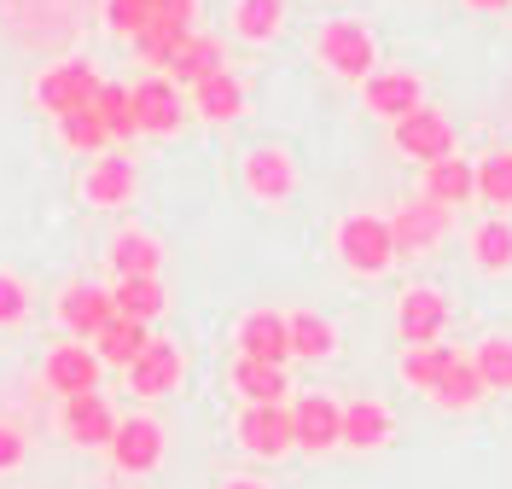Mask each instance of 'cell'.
Masks as SVG:
<instances>
[{
  "mask_svg": "<svg viewBox=\"0 0 512 489\" xmlns=\"http://www.w3.org/2000/svg\"><path fill=\"white\" fill-rule=\"evenodd\" d=\"M59 425H64V437H70L76 449H111V437H117V414H111V402H105L99 391L70 396Z\"/></svg>",
  "mask_w": 512,
  "mask_h": 489,
  "instance_id": "cell-11",
  "label": "cell"
},
{
  "mask_svg": "<svg viewBox=\"0 0 512 489\" xmlns=\"http://www.w3.org/2000/svg\"><path fill=\"white\" fill-rule=\"evenodd\" d=\"M175 385H181V350H175L169 338H152L146 356L128 367V391L146 396V402H158V396H169Z\"/></svg>",
  "mask_w": 512,
  "mask_h": 489,
  "instance_id": "cell-15",
  "label": "cell"
},
{
  "mask_svg": "<svg viewBox=\"0 0 512 489\" xmlns=\"http://www.w3.org/2000/svg\"><path fill=\"white\" fill-rule=\"evenodd\" d=\"M128 94H134V123H140V134H175L181 129L187 105H181V88H175L169 76H146V82H134Z\"/></svg>",
  "mask_w": 512,
  "mask_h": 489,
  "instance_id": "cell-12",
  "label": "cell"
},
{
  "mask_svg": "<svg viewBox=\"0 0 512 489\" xmlns=\"http://www.w3.org/2000/svg\"><path fill=\"white\" fill-rule=\"evenodd\" d=\"M320 59L338 76H350V82H367L373 76V35H367V24H355V18L320 24Z\"/></svg>",
  "mask_w": 512,
  "mask_h": 489,
  "instance_id": "cell-4",
  "label": "cell"
},
{
  "mask_svg": "<svg viewBox=\"0 0 512 489\" xmlns=\"http://www.w3.org/2000/svg\"><path fill=\"white\" fill-rule=\"evenodd\" d=\"M94 94H99V70L88 65V59H64V65H53L41 82H35V105L53 111V117H64V111H88Z\"/></svg>",
  "mask_w": 512,
  "mask_h": 489,
  "instance_id": "cell-2",
  "label": "cell"
},
{
  "mask_svg": "<svg viewBox=\"0 0 512 489\" xmlns=\"http://www.w3.org/2000/svg\"><path fill=\"white\" fill-rule=\"evenodd\" d=\"M24 315H30V292H24V280L0 274V326H18Z\"/></svg>",
  "mask_w": 512,
  "mask_h": 489,
  "instance_id": "cell-38",
  "label": "cell"
},
{
  "mask_svg": "<svg viewBox=\"0 0 512 489\" xmlns=\"http://www.w3.org/2000/svg\"><path fill=\"white\" fill-rule=\"evenodd\" d=\"M286 332H291V356H303V361H326L338 350V326L326 315H315V309H291Z\"/></svg>",
  "mask_w": 512,
  "mask_h": 489,
  "instance_id": "cell-21",
  "label": "cell"
},
{
  "mask_svg": "<svg viewBox=\"0 0 512 489\" xmlns=\"http://www.w3.org/2000/svg\"><path fill=\"white\" fill-rule=\"evenodd\" d=\"M361 99H367V111H373V117L402 123L408 111L425 105V88H419L414 70H373V76H367V88H361Z\"/></svg>",
  "mask_w": 512,
  "mask_h": 489,
  "instance_id": "cell-13",
  "label": "cell"
},
{
  "mask_svg": "<svg viewBox=\"0 0 512 489\" xmlns=\"http://www.w3.org/2000/svg\"><path fill=\"white\" fill-rule=\"evenodd\" d=\"M163 268V245L152 233H117L111 239V274L117 280H140V274H158Z\"/></svg>",
  "mask_w": 512,
  "mask_h": 489,
  "instance_id": "cell-23",
  "label": "cell"
},
{
  "mask_svg": "<svg viewBox=\"0 0 512 489\" xmlns=\"http://www.w3.org/2000/svg\"><path fill=\"white\" fill-rule=\"evenodd\" d=\"M227 70V47L216 35H192L187 47H181V59L169 65V82L175 88H198V82H210V76H222Z\"/></svg>",
  "mask_w": 512,
  "mask_h": 489,
  "instance_id": "cell-18",
  "label": "cell"
},
{
  "mask_svg": "<svg viewBox=\"0 0 512 489\" xmlns=\"http://www.w3.org/2000/svg\"><path fill=\"white\" fill-rule=\"evenodd\" d=\"M466 6H478V12H501V6H512V0H466Z\"/></svg>",
  "mask_w": 512,
  "mask_h": 489,
  "instance_id": "cell-41",
  "label": "cell"
},
{
  "mask_svg": "<svg viewBox=\"0 0 512 489\" xmlns=\"http://www.w3.org/2000/svg\"><path fill=\"white\" fill-rule=\"evenodd\" d=\"M239 356L245 361H268V367H286L291 356V332L280 309H251L239 321Z\"/></svg>",
  "mask_w": 512,
  "mask_h": 489,
  "instance_id": "cell-14",
  "label": "cell"
},
{
  "mask_svg": "<svg viewBox=\"0 0 512 489\" xmlns=\"http://www.w3.org/2000/svg\"><path fill=\"white\" fill-rule=\"evenodd\" d=\"M454 350H448V344H419V350H408V356H402V379H408V385H414V391H437V385H443L448 379V367H454Z\"/></svg>",
  "mask_w": 512,
  "mask_h": 489,
  "instance_id": "cell-29",
  "label": "cell"
},
{
  "mask_svg": "<svg viewBox=\"0 0 512 489\" xmlns=\"http://www.w3.org/2000/svg\"><path fill=\"white\" fill-rule=\"evenodd\" d=\"M443 326H448V297L443 292H431V286L402 292V303H396V332H402L408 350H419V344H443Z\"/></svg>",
  "mask_w": 512,
  "mask_h": 489,
  "instance_id": "cell-7",
  "label": "cell"
},
{
  "mask_svg": "<svg viewBox=\"0 0 512 489\" xmlns=\"http://www.w3.org/2000/svg\"><path fill=\"white\" fill-rule=\"evenodd\" d=\"M478 193V169L466 158H443V163H425V198L431 204H460V198Z\"/></svg>",
  "mask_w": 512,
  "mask_h": 489,
  "instance_id": "cell-22",
  "label": "cell"
},
{
  "mask_svg": "<svg viewBox=\"0 0 512 489\" xmlns=\"http://www.w3.org/2000/svg\"><path fill=\"white\" fill-rule=\"evenodd\" d=\"M472 367H478L483 391H512V338H483L472 350Z\"/></svg>",
  "mask_w": 512,
  "mask_h": 489,
  "instance_id": "cell-32",
  "label": "cell"
},
{
  "mask_svg": "<svg viewBox=\"0 0 512 489\" xmlns=\"http://www.w3.org/2000/svg\"><path fill=\"white\" fill-rule=\"evenodd\" d=\"M478 193L489 204H512V152H489L478 163Z\"/></svg>",
  "mask_w": 512,
  "mask_h": 489,
  "instance_id": "cell-36",
  "label": "cell"
},
{
  "mask_svg": "<svg viewBox=\"0 0 512 489\" xmlns=\"http://www.w3.org/2000/svg\"><path fill=\"white\" fill-rule=\"evenodd\" d=\"M280 18H286V0H239L233 30L245 35V41H268V35L280 30Z\"/></svg>",
  "mask_w": 512,
  "mask_h": 489,
  "instance_id": "cell-33",
  "label": "cell"
},
{
  "mask_svg": "<svg viewBox=\"0 0 512 489\" xmlns=\"http://www.w3.org/2000/svg\"><path fill=\"white\" fill-rule=\"evenodd\" d=\"M111 303H117V315H123V321L152 326V321L163 315L169 292H163L158 274H140V280H117V286H111Z\"/></svg>",
  "mask_w": 512,
  "mask_h": 489,
  "instance_id": "cell-20",
  "label": "cell"
},
{
  "mask_svg": "<svg viewBox=\"0 0 512 489\" xmlns=\"http://www.w3.org/2000/svg\"><path fill=\"white\" fill-rule=\"evenodd\" d=\"M478 396H483L478 367H472V361H454V367H448V379L431 391V402L448 408V414H466V408H478Z\"/></svg>",
  "mask_w": 512,
  "mask_h": 489,
  "instance_id": "cell-31",
  "label": "cell"
},
{
  "mask_svg": "<svg viewBox=\"0 0 512 489\" xmlns=\"http://www.w3.org/2000/svg\"><path fill=\"white\" fill-rule=\"evenodd\" d=\"M105 24L134 41V35L152 24V0H105Z\"/></svg>",
  "mask_w": 512,
  "mask_h": 489,
  "instance_id": "cell-37",
  "label": "cell"
},
{
  "mask_svg": "<svg viewBox=\"0 0 512 489\" xmlns=\"http://www.w3.org/2000/svg\"><path fill=\"white\" fill-rule=\"evenodd\" d=\"M146 344H152V326L123 321V315H117V321L94 338V356H99V367H123V373H128L134 361L146 356Z\"/></svg>",
  "mask_w": 512,
  "mask_h": 489,
  "instance_id": "cell-19",
  "label": "cell"
},
{
  "mask_svg": "<svg viewBox=\"0 0 512 489\" xmlns=\"http://www.w3.org/2000/svg\"><path fill=\"white\" fill-rule=\"evenodd\" d=\"M59 134H64V146H76V152H99V146H111V129L99 123L94 105H88V111H64Z\"/></svg>",
  "mask_w": 512,
  "mask_h": 489,
  "instance_id": "cell-35",
  "label": "cell"
},
{
  "mask_svg": "<svg viewBox=\"0 0 512 489\" xmlns=\"http://www.w3.org/2000/svg\"><path fill=\"white\" fill-rule=\"evenodd\" d=\"M111 321H117L111 286H64L59 292V326L76 338V344H94Z\"/></svg>",
  "mask_w": 512,
  "mask_h": 489,
  "instance_id": "cell-6",
  "label": "cell"
},
{
  "mask_svg": "<svg viewBox=\"0 0 512 489\" xmlns=\"http://www.w3.org/2000/svg\"><path fill=\"white\" fill-rule=\"evenodd\" d=\"M222 489H262L256 478H233V484H222Z\"/></svg>",
  "mask_w": 512,
  "mask_h": 489,
  "instance_id": "cell-42",
  "label": "cell"
},
{
  "mask_svg": "<svg viewBox=\"0 0 512 489\" xmlns=\"http://www.w3.org/2000/svg\"><path fill=\"white\" fill-rule=\"evenodd\" d=\"M396 146L419 163H443V158H454V123H448L443 111L419 105V111H408V117L396 123Z\"/></svg>",
  "mask_w": 512,
  "mask_h": 489,
  "instance_id": "cell-8",
  "label": "cell"
},
{
  "mask_svg": "<svg viewBox=\"0 0 512 489\" xmlns=\"http://www.w3.org/2000/svg\"><path fill=\"white\" fill-rule=\"evenodd\" d=\"M233 391L245 396V408L262 402H286V367H268V361H233Z\"/></svg>",
  "mask_w": 512,
  "mask_h": 489,
  "instance_id": "cell-24",
  "label": "cell"
},
{
  "mask_svg": "<svg viewBox=\"0 0 512 489\" xmlns=\"http://www.w3.org/2000/svg\"><path fill=\"white\" fill-rule=\"evenodd\" d=\"M384 443H390L384 402H344V449H384Z\"/></svg>",
  "mask_w": 512,
  "mask_h": 489,
  "instance_id": "cell-26",
  "label": "cell"
},
{
  "mask_svg": "<svg viewBox=\"0 0 512 489\" xmlns=\"http://www.w3.org/2000/svg\"><path fill=\"white\" fill-rule=\"evenodd\" d=\"M94 111H99V123L111 129V140H134V134H140V123H134V94H128V82H99Z\"/></svg>",
  "mask_w": 512,
  "mask_h": 489,
  "instance_id": "cell-30",
  "label": "cell"
},
{
  "mask_svg": "<svg viewBox=\"0 0 512 489\" xmlns=\"http://www.w3.org/2000/svg\"><path fill=\"white\" fill-rule=\"evenodd\" d=\"M338 257L350 274H384L390 257H396V239H390V222L384 216H367V210H355L338 222Z\"/></svg>",
  "mask_w": 512,
  "mask_h": 489,
  "instance_id": "cell-1",
  "label": "cell"
},
{
  "mask_svg": "<svg viewBox=\"0 0 512 489\" xmlns=\"http://www.w3.org/2000/svg\"><path fill=\"white\" fill-rule=\"evenodd\" d=\"M99 373H105V367H99L94 344H76V338L53 344V350H47V361H41V379H47L64 402H70V396L99 391Z\"/></svg>",
  "mask_w": 512,
  "mask_h": 489,
  "instance_id": "cell-5",
  "label": "cell"
},
{
  "mask_svg": "<svg viewBox=\"0 0 512 489\" xmlns=\"http://www.w3.org/2000/svg\"><path fill=\"white\" fill-rule=\"evenodd\" d=\"M291 443L303 455H326L344 443V402L332 396H297L291 402Z\"/></svg>",
  "mask_w": 512,
  "mask_h": 489,
  "instance_id": "cell-3",
  "label": "cell"
},
{
  "mask_svg": "<svg viewBox=\"0 0 512 489\" xmlns=\"http://www.w3.org/2000/svg\"><path fill=\"white\" fill-rule=\"evenodd\" d=\"M472 257H478V268H489V274L512 268V222H483V228L472 233Z\"/></svg>",
  "mask_w": 512,
  "mask_h": 489,
  "instance_id": "cell-34",
  "label": "cell"
},
{
  "mask_svg": "<svg viewBox=\"0 0 512 489\" xmlns=\"http://www.w3.org/2000/svg\"><path fill=\"white\" fill-rule=\"evenodd\" d=\"M192 6H198V0H152V18H163V24H181V30H192Z\"/></svg>",
  "mask_w": 512,
  "mask_h": 489,
  "instance_id": "cell-40",
  "label": "cell"
},
{
  "mask_svg": "<svg viewBox=\"0 0 512 489\" xmlns=\"http://www.w3.org/2000/svg\"><path fill=\"white\" fill-rule=\"evenodd\" d=\"M163 425L146 420V414H134V420H117V437H111V460H117V472L128 478H140V472H152L163 460Z\"/></svg>",
  "mask_w": 512,
  "mask_h": 489,
  "instance_id": "cell-9",
  "label": "cell"
},
{
  "mask_svg": "<svg viewBox=\"0 0 512 489\" xmlns=\"http://www.w3.org/2000/svg\"><path fill=\"white\" fill-rule=\"evenodd\" d=\"M18 466H24V431L0 425V472H18Z\"/></svg>",
  "mask_w": 512,
  "mask_h": 489,
  "instance_id": "cell-39",
  "label": "cell"
},
{
  "mask_svg": "<svg viewBox=\"0 0 512 489\" xmlns=\"http://www.w3.org/2000/svg\"><path fill=\"white\" fill-rule=\"evenodd\" d=\"M82 193H88V204H128V193H134V163L123 152H105L94 163V175L82 181Z\"/></svg>",
  "mask_w": 512,
  "mask_h": 489,
  "instance_id": "cell-25",
  "label": "cell"
},
{
  "mask_svg": "<svg viewBox=\"0 0 512 489\" xmlns=\"http://www.w3.org/2000/svg\"><path fill=\"white\" fill-rule=\"evenodd\" d=\"M448 233V210L443 204H431V198H414V204H402L396 216H390V239H396V251H425V245H437Z\"/></svg>",
  "mask_w": 512,
  "mask_h": 489,
  "instance_id": "cell-16",
  "label": "cell"
},
{
  "mask_svg": "<svg viewBox=\"0 0 512 489\" xmlns=\"http://www.w3.org/2000/svg\"><path fill=\"white\" fill-rule=\"evenodd\" d=\"M192 41V30H181V24H163V18H152L146 30L134 35V53L146 59L152 70H169L175 59H181V47Z\"/></svg>",
  "mask_w": 512,
  "mask_h": 489,
  "instance_id": "cell-28",
  "label": "cell"
},
{
  "mask_svg": "<svg viewBox=\"0 0 512 489\" xmlns=\"http://www.w3.org/2000/svg\"><path fill=\"white\" fill-rule=\"evenodd\" d=\"M192 99H198V117H210V123H233V117L245 111V88H239V76H233V70L210 76V82H198Z\"/></svg>",
  "mask_w": 512,
  "mask_h": 489,
  "instance_id": "cell-27",
  "label": "cell"
},
{
  "mask_svg": "<svg viewBox=\"0 0 512 489\" xmlns=\"http://www.w3.org/2000/svg\"><path fill=\"white\" fill-rule=\"evenodd\" d=\"M239 175H245V187H251L256 198H291L297 193V163H291L286 152H274V146H256Z\"/></svg>",
  "mask_w": 512,
  "mask_h": 489,
  "instance_id": "cell-17",
  "label": "cell"
},
{
  "mask_svg": "<svg viewBox=\"0 0 512 489\" xmlns=\"http://www.w3.org/2000/svg\"><path fill=\"white\" fill-rule=\"evenodd\" d=\"M239 449H251L262 460H280L291 443V408L286 402H262V408H245L239 414Z\"/></svg>",
  "mask_w": 512,
  "mask_h": 489,
  "instance_id": "cell-10",
  "label": "cell"
}]
</instances>
